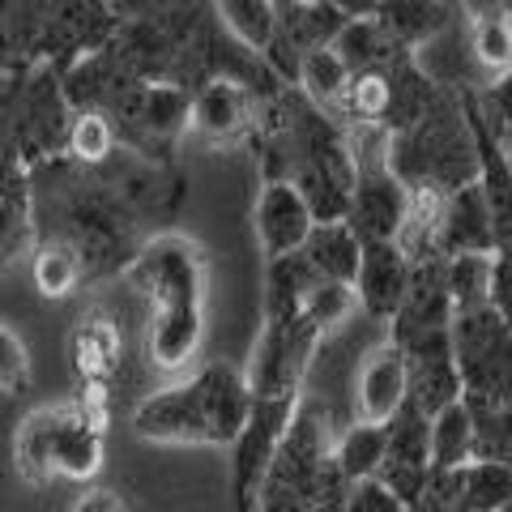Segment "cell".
I'll return each mask as SVG.
<instances>
[{
    "instance_id": "cell-1",
    "label": "cell",
    "mask_w": 512,
    "mask_h": 512,
    "mask_svg": "<svg viewBox=\"0 0 512 512\" xmlns=\"http://www.w3.org/2000/svg\"><path fill=\"white\" fill-rule=\"evenodd\" d=\"M128 282L146 295V355L180 372L205 342V252L188 235H158L128 265Z\"/></svg>"
},
{
    "instance_id": "cell-2",
    "label": "cell",
    "mask_w": 512,
    "mask_h": 512,
    "mask_svg": "<svg viewBox=\"0 0 512 512\" xmlns=\"http://www.w3.org/2000/svg\"><path fill=\"white\" fill-rule=\"evenodd\" d=\"M252 389L248 376L231 363H210L171 389L150 393L133 410V431L154 444H210L235 448L252 419Z\"/></svg>"
},
{
    "instance_id": "cell-3",
    "label": "cell",
    "mask_w": 512,
    "mask_h": 512,
    "mask_svg": "<svg viewBox=\"0 0 512 512\" xmlns=\"http://www.w3.org/2000/svg\"><path fill=\"white\" fill-rule=\"evenodd\" d=\"M18 470L30 483H52V478H86L103 466V414H94L86 402H60L26 414L13 440Z\"/></svg>"
},
{
    "instance_id": "cell-4",
    "label": "cell",
    "mask_w": 512,
    "mask_h": 512,
    "mask_svg": "<svg viewBox=\"0 0 512 512\" xmlns=\"http://www.w3.org/2000/svg\"><path fill=\"white\" fill-rule=\"evenodd\" d=\"M346 231L363 244H393L406 222V180L384 167H359L346 201Z\"/></svg>"
},
{
    "instance_id": "cell-5",
    "label": "cell",
    "mask_w": 512,
    "mask_h": 512,
    "mask_svg": "<svg viewBox=\"0 0 512 512\" xmlns=\"http://www.w3.org/2000/svg\"><path fill=\"white\" fill-rule=\"evenodd\" d=\"M504 231L495 227V214L478 184H457L440 205L436 222V256H495L504 252Z\"/></svg>"
},
{
    "instance_id": "cell-6",
    "label": "cell",
    "mask_w": 512,
    "mask_h": 512,
    "mask_svg": "<svg viewBox=\"0 0 512 512\" xmlns=\"http://www.w3.org/2000/svg\"><path fill=\"white\" fill-rule=\"evenodd\" d=\"M316 227V218L303 201V192L286 180H269L256 197V210H252V231H256V248H261L265 265H278V261H291V256L303 252L308 235Z\"/></svg>"
},
{
    "instance_id": "cell-7",
    "label": "cell",
    "mask_w": 512,
    "mask_h": 512,
    "mask_svg": "<svg viewBox=\"0 0 512 512\" xmlns=\"http://www.w3.org/2000/svg\"><path fill=\"white\" fill-rule=\"evenodd\" d=\"M410 397V372H406V355L393 338L372 346L355 372V423L367 427H389L397 414L406 410Z\"/></svg>"
},
{
    "instance_id": "cell-8",
    "label": "cell",
    "mask_w": 512,
    "mask_h": 512,
    "mask_svg": "<svg viewBox=\"0 0 512 512\" xmlns=\"http://www.w3.org/2000/svg\"><path fill=\"white\" fill-rule=\"evenodd\" d=\"M410 286V261L397 244H363L359 248V269H355V303H363L372 316L393 320L406 299Z\"/></svg>"
},
{
    "instance_id": "cell-9",
    "label": "cell",
    "mask_w": 512,
    "mask_h": 512,
    "mask_svg": "<svg viewBox=\"0 0 512 512\" xmlns=\"http://www.w3.org/2000/svg\"><path fill=\"white\" fill-rule=\"evenodd\" d=\"M248 94L231 77H214L197 90V99L188 103V128L201 133L205 141H235L252 124Z\"/></svg>"
},
{
    "instance_id": "cell-10",
    "label": "cell",
    "mask_w": 512,
    "mask_h": 512,
    "mask_svg": "<svg viewBox=\"0 0 512 512\" xmlns=\"http://www.w3.org/2000/svg\"><path fill=\"white\" fill-rule=\"evenodd\" d=\"M427 466L431 474H457L474 466V423L461 397L427 419Z\"/></svg>"
},
{
    "instance_id": "cell-11",
    "label": "cell",
    "mask_w": 512,
    "mask_h": 512,
    "mask_svg": "<svg viewBox=\"0 0 512 512\" xmlns=\"http://www.w3.org/2000/svg\"><path fill=\"white\" fill-rule=\"evenodd\" d=\"M303 265L312 269L320 282H338V286H355V269H359V239L346 231V222H316L308 244H303Z\"/></svg>"
},
{
    "instance_id": "cell-12",
    "label": "cell",
    "mask_w": 512,
    "mask_h": 512,
    "mask_svg": "<svg viewBox=\"0 0 512 512\" xmlns=\"http://www.w3.org/2000/svg\"><path fill=\"white\" fill-rule=\"evenodd\" d=\"M333 470L342 474V483H367V478H376L380 461H384V427H367V423H355L338 440L333 448Z\"/></svg>"
},
{
    "instance_id": "cell-13",
    "label": "cell",
    "mask_w": 512,
    "mask_h": 512,
    "mask_svg": "<svg viewBox=\"0 0 512 512\" xmlns=\"http://www.w3.org/2000/svg\"><path fill=\"white\" fill-rule=\"evenodd\" d=\"M218 18L248 52H269L278 43V5L269 0H227L218 5Z\"/></svg>"
},
{
    "instance_id": "cell-14",
    "label": "cell",
    "mask_w": 512,
    "mask_h": 512,
    "mask_svg": "<svg viewBox=\"0 0 512 512\" xmlns=\"http://www.w3.org/2000/svg\"><path fill=\"white\" fill-rule=\"evenodd\" d=\"M393 90H397V73L389 69H363L350 73L346 94H342V111L355 116L359 124H380L393 111Z\"/></svg>"
},
{
    "instance_id": "cell-15",
    "label": "cell",
    "mask_w": 512,
    "mask_h": 512,
    "mask_svg": "<svg viewBox=\"0 0 512 512\" xmlns=\"http://www.w3.org/2000/svg\"><path fill=\"white\" fill-rule=\"evenodd\" d=\"M346 82H350V69L333 47H316V52L299 56V86L316 107H342Z\"/></svg>"
},
{
    "instance_id": "cell-16",
    "label": "cell",
    "mask_w": 512,
    "mask_h": 512,
    "mask_svg": "<svg viewBox=\"0 0 512 512\" xmlns=\"http://www.w3.org/2000/svg\"><path fill=\"white\" fill-rule=\"evenodd\" d=\"M82 274H86V261H82V252H77L73 244H60V239H52V244H43L35 252V286L47 299L73 295L77 282H82Z\"/></svg>"
},
{
    "instance_id": "cell-17",
    "label": "cell",
    "mask_w": 512,
    "mask_h": 512,
    "mask_svg": "<svg viewBox=\"0 0 512 512\" xmlns=\"http://www.w3.org/2000/svg\"><path fill=\"white\" fill-rule=\"evenodd\" d=\"M461 508L508 512V461H474L461 470Z\"/></svg>"
},
{
    "instance_id": "cell-18",
    "label": "cell",
    "mask_w": 512,
    "mask_h": 512,
    "mask_svg": "<svg viewBox=\"0 0 512 512\" xmlns=\"http://www.w3.org/2000/svg\"><path fill=\"white\" fill-rule=\"evenodd\" d=\"M188 94L180 86H146L137 99V120L158 137H175L188 128Z\"/></svg>"
},
{
    "instance_id": "cell-19",
    "label": "cell",
    "mask_w": 512,
    "mask_h": 512,
    "mask_svg": "<svg viewBox=\"0 0 512 512\" xmlns=\"http://www.w3.org/2000/svg\"><path fill=\"white\" fill-rule=\"evenodd\" d=\"M470 52L483 64L491 77H504L512 64V26L504 9H491L487 18H474V35H470Z\"/></svg>"
},
{
    "instance_id": "cell-20",
    "label": "cell",
    "mask_w": 512,
    "mask_h": 512,
    "mask_svg": "<svg viewBox=\"0 0 512 512\" xmlns=\"http://www.w3.org/2000/svg\"><path fill=\"white\" fill-rule=\"evenodd\" d=\"M116 146V133H111V124L99 116V111H82V116L73 120L69 128V154L82 158V163H99V158L111 154Z\"/></svg>"
},
{
    "instance_id": "cell-21",
    "label": "cell",
    "mask_w": 512,
    "mask_h": 512,
    "mask_svg": "<svg viewBox=\"0 0 512 512\" xmlns=\"http://www.w3.org/2000/svg\"><path fill=\"white\" fill-rule=\"evenodd\" d=\"M30 376H35V367H30L26 342L5 325V320H0V393L30 389Z\"/></svg>"
},
{
    "instance_id": "cell-22",
    "label": "cell",
    "mask_w": 512,
    "mask_h": 512,
    "mask_svg": "<svg viewBox=\"0 0 512 512\" xmlns=\"http://www.w3.org/2000/svg\"><path fill=\"white\" fill-rule=\"evenodd\" d=\"M342 512H406V504L397 500V495L384 491L376 478H367V483H350L346 487Z\"/></svg>"
},
{
    "instance_id": "cell-23",
    "label": "cell",
    "mask_w": 512,
    "mask_h": 512,
    "mask_svg": "<svg viewBox=\"0 0 512 512\" xmlns=\"http://www.w3.org/2000/svg\"><path fill=\"white\" fill-rule=\"evenodd\" d=\"M77 512H124V508L116 504V495L111 491H94V495H86V500L77 504Z\"/></svg>"
}]
</instances>
